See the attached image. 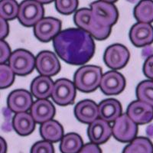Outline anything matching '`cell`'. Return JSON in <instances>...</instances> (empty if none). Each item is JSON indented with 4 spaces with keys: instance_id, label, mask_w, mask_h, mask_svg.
<instances>
[{
    "instance_id": "9a60e30c",
    "label": "cell",
    "mask_w": 153,
    "mask_h": 153,
    "mask_svg": "<svg viewBox=\"0 0 153 153\" xmlns=\"http://www.w3.org/2000/svg\"><path fill=\"white\" fill-rule=\"evenodd\" d=\"M8 107L14 113H23L30 110L33 104L32 96L25 90H16L9 94L7 100Z\"/></svg>"
},
{
    "instance_id": "d6a6232c",
    "label": "cell",
    "mask_w": 153,
    "mask_h": 153,
    "mask_svg": "<svg viewBox=\"0 0 153 153\" xmlns=\"http://www.w3.org/2000/svg\"><path fill=\"white\" fill-rule=\"evenodd\" d=\"M77 153H102V151L98 145L91 143L84 145L81 149Z\"/></svg>"
},
{
    "instance_id": "836d02e7",
    "label": "cell",
    "mask_w": 153,
    "mask_h": 153,
    "mask_svg": "<svg viewBox=\"0 0 153 153\" xmlns=\"http://www.w3.org/2000/svg\"><path fill=\"white\" fill-rule=\"evenodd\" d=\"M9 31V27L7 21L0 16V40H3L8 35Z\"/></svg>"
},
{
    "instance_id": "d4e9b609",
    "label": "cell",
    "mask_w": 153,
    "mask_h": 153,
    "mask_svg": "<svg viewBox=\"0 0 153 153\" xmlns=\"http://www.w3.org/2000/svg\"><path fill=\"white\" fill-rule=\"evenodd\" d=\"M123 153H153V144L147 138L136 137L126 146Z\"/></svg>"
},
{
    "instance_id": "7a4b0ae2",
    "label": "cell",
    "mask_w": 153,
    "mask_h": 153,
    "mask_svg": "<svg viewBox=\"0 0 153 153\" xmlns=\"http://www.w3.org/2000/svg\"><path fill=\"white\" fill-rule=\"evenodd\" d=\"M76 25L97 40L103 41L110 36L111 28L103 27L97 22L91 9L84 8L76 12L74 17Z\"/></svg>"
},
{
    "instance_id": "74e56055",
    "label": "cell",
    "mask_w": 153,
    "mask_h": 153,
    "mask_svg": "<svg viewBox=\"0 0 153 153\" xmlns=\"http://www.w3.org/2000/svg\"><path fill=\"white\" fill-rule=\"evenodd\" d=\"M129 1H130V2H133L134 0H129Z\"/></svg>"
},
{
    "instance_id": "44dd1931",
    "label": "cell",
    "mask_w": 153,
    "mask_h": 153,
    "mask_svg": "<svg viewBox=\"0 0 153 153\" xmlns=\"http://www.w3.org/2000/svg\"><path fill=\"white\" fill-rule=\"evenodd\" d=\"M40 135L42 139L50 143L61 141L64 136V129L61 123L54 120L42 123L40 126Z\"/></svg>"
},
{
    "instance_id": "ba28073f",
    "label": "cell",
    "mask_w": 153,
    "mask_h": 153,
    "mask_svg": "<svg viewBox=\"0 0 153 153\" xmlns=\"http://www.w3.org/2000/svg\"><path fill=\"white\" fill-rule=\"evenodd\" d=\"M76 87L68 79H59L54 84L51 97L54 103L59 106L72 104L76 97Z\"/></svg>"
},
{
    "instance_id": "52a82bcc",
    "label": "cell",
    "mask_w": 153,
    "mask_h": 153,
    "mask_svg": "<svg viewBox=\"0 0 153 153\" xmlns=\"http://www.w3.org/2000/svg\"><path fill=\"white\" fill-rule=\"evenodd\" d=\"M138 126L128 115L122 114L114 121L112 127V135L121 143H129L136 137Z\"/></svg>"
},
{
    "instance_id": "e575fe53",
    "label": "cell",
    "mask_w": 153,
    "mask_h": 153,
    "mask_svg": "<svg viewBox=\"0 0 153 153\" xmlns=\"http://www.w3.org/2000/svg\"><path fill=\"white\" fill-rule=\"evenodd\" d=\"M7 151V144L3 138L0 137V153H6Z\"/></svg>"
},
{
    "instance_id": "2e32d148",
    "label": "cell",
    "mask_w": 153,
    "mask_h": 153,
    "mask_svg": "<svg viewBox=\"0 0 153 153\" xmlns=\"http://www.w3.org/2000/svg\"><path fill=\"white\" fill-rule=\"evenodd\" d=\"M129 38L136 47L149 46L153 42V27L149 23H136L130 29Z\"/></svg>"
},
{
    "instance_id": "5b68a950",
    "label": "cell",
    "mask_w": 153,
    "mask_h": 153,
    "mask_svg": "<svg viewBox=\"0 0 153 153\" xmlns=\"http://www.w3.org/2000/svg\"><path fill=\"white\" fill-rule=\"evenodd\" d=\"M44 7L36 0H25L19 5L18 19L22 25L26 27L34 26L43 18Z\"/></svg>"
},
{
    "instance_id": "d6986e66",
    "label": "cell",
    "mask_w": 153,
    "mask_h": 153,
    "mask_svg": "<svg viewBox=\"0 0 153 153\" xmlns=\"http://www.w3.org/2000/svg\"><path fill=\"white\" fill-rule=\"evenodd\" d=\"M122 106L118 100L114 99H106L101 101L98 105L99 118L108 123L114 122L122 115Z\"/></svg>"
},
{
    "instance_id": "83f0119b",
    "label": "cell",
    "mask_w": 153,
    "mask_h": 153,
    "mask_svg": "<svg viewBox=\"0 0 153 153\" xmlns=\"http://www.w3.org/2000/svg\"><path fill=\"white\" fill-rule=\"evenodd\" d=\"M15 80V74L9 67L5 64H0V89L10 87Z\"/></svg>"
},
{
    "instance_id": "4dcf8cb0",
    "label": "cell",
    "mask_w": 153,
    "mask_h": 153,
    "mask_svg": "<svg viewBox=\"0 0 153 153\" xmlns=\"http://www.w3.org/2000/svg\"><path fill=\"white\" fill-rule=\"evenodd\" d=\"M11 54L9 45L5 41L0 40V64H5L9 61Z\"/></svg>"
},
{
    "instance_id": "f546056e",
    "label": "cell",
    "mask_w": 153,
    "mask_h": 153,
    "mask_svg": "<svg viewBox=\"0 0 153 153\" xmlns=\"http://www.w3.org/2000/svg\"><path fill=\"white\" fill-rule=\"evenodd\" d=\"M30 153H54V149L52 143L43 140L35 143L31 147Z\"/></svg>"
},
{
    "instance_id": "6da1fadb",
    "label": "cell",
    "mask_w": 153,
    "mask_h": 153,
    "mask_svg": "<svg viewBox=\"0 0 153 153\" xmlns=\"http://www.w3.org/2000/svg\"><path fill=\"white\" fill-rule=\"evenodd\" d=\"M55 52L71 65H85L95 53V43L90 34L79 28L63 30L53 39Z\"/></svg>"
},
{
    "instance_id": "277c9868",
    "label": "cell",
    "mask_w": 153,
    "mask_h": 153,
    "mask_svg": "<svg viewBox=\"0 0 153 153\" xmlns=\"http://www.w3.org/2000/svg\"><path fill=\"white\" fill-rule=\"evenodd\" d=\"M9 67L15 74L26 76L35 68V57L31 52L24 49H18L11 54Z\"/></svg>"
},
{
    "instance_id": "484cf974",
    "label": "cell",
    "mask_w": 153,
    "mask_h": 153,
    "mask_svg": "<svg viewBox=\"0 0 153 153\" xmlns=\"http://www.w3.org/2000/svg\"><path fill=\"white\" fill-rule=\"evenodd\" d=\"M138 100L153 107V80H144L136 88Z\"/></svg>"
},
{
    "instance_id": "8992f818",
    "label": "cell",
    "mask_w": 153,
    "mask_h": 153,
    "mask_svg": "<svg viewBox=\"0 0 153 153\" xmlns=\"http://www.w3.org/2000/svg\"><path fill=\"white\" fill-rule=\"evenodd\" d=\"M91 10L97 22L103 27L111 28L118 20V10L113 3L96 1L91 3Z\"/></svg>"
},
{
    "instance_id": "1f68e13d",
    "label": "cell",
    "mask_w": 153,
    "mask_h": 153,
    "mask_svg": "<svg viewBox=\"0 0 153 153\" xmlns=\"http://www.w3.org/2000/svg\"><path fill=\"white\" fill-rule=\"evenodd\" d=\"M143 73L146 77L153 80V55L149 56L145 61Z\"/></svg>"
},
{
    "instance_id": "4fadbf2b",
    "label": "cell",
    "mask_w": 153,
    "mask_h": 153,
    "mask_svg": "<svg viewBox=\"0 0 153 153\" xmlns=\"http://www.w3.org/2000/svg\"><path fill=\"white\" fill-rule=\"evenodd\" d=\"M126 114L137 125L149 123L153 120V107L138 100L129 105Z\"/></svg>"
},
{
    "instance_id": "4316f807",
    "label": "cell",
    "mask_w": 153,
    "mask_h": 153,
    "mask_svg": "<svg viewBox=\"0 0 153 153\" xmlns=\"http://www.w3.org/2000/svg\"><path fill=\"white\" fill-rule=\"evenodd\" d=\"M19 7L16 0H0V16L5 20H12L18 17Z\"/></svg>"
},
{
    "instance_id": "8d00e7d4",
    "label": "cell",
    "mask_w": 153,
    "mask_h": 153,
    "mask_svg": "<svg viewBox=\"0 0 153 153\" xmlns=\"http://www.w3.org/2000/svg\"><path fill=\"white\" fill-rule=\"evenodd\" d=\"M100 1H103V2H110V3H114L115 2H117V0H100Z\"/></svg>"
},
{
    "instance_id": "cb8c5ba5",
    "label": "cell",
    "mask_w": 153,
    "mask_h": 153,
    "mask_svg": "<svg viewBox=\"0 0 153 153\" xmlns=\"http://www.w3.org/2000/svg\"><path fill=\"white\" fill-rule=\"evenodd\" d=\"M134 16L139 22L151 23L153 22V1L142 0L134 9Z\"/></svg>"
},
{
    "instance_id": "8fae6325",
    "label": "cell",
    "mask_w": 153,
    "mask_h": 153,
    "mask_svg": "<svg viewBox=\"0 0 153 153\" xmlns=\"http://www.w3.org/2000/svg\"><path fill=\"white\" fill-rule=\"evenodd\" d=\"M35 68L42 76H52L60 71V61L54 53L43 51L35 57Z\"/></svg>"
},
{
    "instance_id": "7c38bea8",
    "label": "cell",
    "mask_w": 153,
    "mask_h": 153,
    "mask_svg": "<svg viewBox=\"0 0 153 153\" xmlns=\"http://www.w3.org/2000/svg\"><path fill=\"white\" fill-rule=\"evenodd\" d=\"M100 87L106 95H117L126 87V79L117 71H110L102 76Z\"/></svg>"
},
{
    "instance_id": "ac0fdd59",
    "label": "cell",
    "mask_w": 153,
    "mask_h": 153,
    "mask_svg": "<svg viewBox=\"0 0 153 153\" xmlns=\"http://www.w3.org/2000/svg\"><path fill=\"white\" fill-rule=\"evenodd\" d=\"M31 115L35 123H43L52 120L55 114V108L53 103L47 99L38 100L31 107Z\"/></svg>"
},
{
    "instance_id": "9c48e42d",
    "label": "cell",
    "mask_w": 153,
    "mask_h": 153,
    "mask_svg": "<svg viewBox=\"0 0 153 153\" xmlns=\"http://www.w3.org/2000/svg\"><path fill=\"white\" fill-rule=\"evenodd\" d=\"M130 54L125 46L120 44H114L106 48L103 59L106 66L116 70L122 69L127 65Z\"/></svg>"
},
{
    "instance_id": "d590c367",
    "label": "cell",
    "mask_w": 153,
    "mask_h": 153,
    "mask_svg": "<svg viewBox=\"0 0 153 153\" xmlns=\"http://www.w3.org/2000/svg\"><path fill=\"white\" fill-rule=\"evenodd\" d=\"M36 1L38 2H40L41 4H48L51 3V2H52L54 0H36Z\"/></svg>"
},
{
    "instance_id": "ffe728a7",
    "label": "cell",
    "mask_w": 153,
    "mask_h": 153,
    "mask_svg": "<svg viewBox=\"0 0 153 153\" xmlns=\"http://www.w3.org/2000/svg\"><path fill=\"white\" fill-rule=\"evenodd\" d=\"M54 84L51 77L41 75L31 83V94L38 100L47 99L51 96Z\"/></svg>"
},
{
    "instance_id": "603a6c76",
    "label": "cell",
    "mask_w": 153,
    "mask_h": 153,
    "mask_svg": "<svg viewBox=\"0 0 153 153\" xmlns=\"http://www.w3.org/2000/svg\"><path fill=\"white\" fill-rule=\"evenodd\" d=\"M84 146V142L78 134L71 132L63 136L60 144L61 153H77Z\"/></svg>"
},
{
    "instance_id": "3957f363",
    "label": "cell",
    "mask_w": 153,
    "mask_h": 153,
    "mask_svg": "<svg viewBox=\"0 0 153 153\" xmlns=\"http://www.w3.org/2000/svg\"><path fill=\"white\" fill-rule=\"evenodd\" d=\"M102 76L101 68L95 65H85L76 71L74 84L76 88L82 92H92L100 87Z\"/></svg>"
},
{
    "instance_id": "5bb4252c",
    "label": "cell",
    "mask_w": 153,
    "mask_h": 153,
    "mask_svg": "<svg viewBox=\"0 0 153 153\" xmlns=\"http://www.w3.org/2000/svg\"><path fill=\"white\" fill-rule=\"evenodd\" d=\"M87 135L91 143L94 144H103L112 136V127L108 122L98 118L89 125Z\"/></svg>"
},
{
    "instance_id": "f1b7e54d",
    "label": "cell",
    "mask_w": 153,
    "mask_h": 153,
    "mask_svg": "<svg viewBox=\"0 0 153 153\" xmlns=\"http://www.w3.org/2000/svg\"><path fill=\"white\" fill-rule=\"evenodd\" d=\"M56 9L63 15H71L77 9L78 0H55Z\"/></svg>"
},
{
    "instance_id": "e0dca14e",
    "label": "cell",
    "mask_w": 153,
    "mask_h": 153,
    "mask_svg": "<svg viewBox=\"0 0 153 153\" xmlns=\"http://www.w3.org/2000/svg\"><path fill=\"white\" fill-rule=\"evenodd\" d=\"M74 114L80 122L91 124L99 118L98 105L91 100H82L75 106Z\"/></svg>"
},
{
    "instance_id": "30bf717a",
    "label": "cell",
    "mask_w": 153,
    "mask_h": 153,
    "mask_svg": "<svg viewBox=\"0 0 153 153\" xmlns=\"http://www.w3.org/2000/svg\"><path fill=\"white\" fill-rule=\"evenodd\" d=\"M61 22L54 18H42L34 25V34L38 40L43 42L53 40L61 31Z\"/></svg>"
},
{
    "instance_id": "7402d4cb",
    "label": "cell",
    "mask_w": 153,
    "mask_h": 153,
    "mask_svg": "<svg viewBox=\"0 0 153 153\" xmlns=\"http://www.w3.org/2000/svg\"><path fill=\"white\" fill-rule=\"evenodd\" d=\"M12 126L16 132L20 136H25L32 133L35 129V121L31 113L27 112L18 113L15 115Z\"/></svg>"
}]
</instances>
